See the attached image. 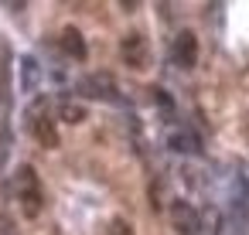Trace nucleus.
Masks as SVG:
<instances>
[{
	"label": "nucleus",
	"mask_w": 249,
	"mask_h": 235,
	"mask_svg": "<svg viewBox=\"0 0 249 235\" xmlns=\"http://www.w3.org/2000/svg\"><path fill=\"white\" fill-rule=\"evenodd\" d=\"M120 51H123V58H126L130 68H143L147 65V41H143V34H126L123 45H120Z\"/></svg>",
	"instance_id": "nucleus-5"
},
{
	"label": "nucleus",
	"mask_w": 249,
	"mask_h": 235,
	"mask_svg": "<svg viewBox=\"0 0 249 235\" xmlns=\"http://www.w3.org/2000/svg\"><path fill=\"white\" fill-rule=\"evenodd\" d=\"M35 82H38V62L35 58H21V89L31 92Z\"/></svg>",
	"instance_id": "nucleus-8"
},
{
	"label": "nucleus",
	"mask_w": 249,
	"mask_h": 235,
	"mask_svg": "<svg viewBox=\"0 0 249 235\" xmlns=\"http://www.w3.org/2000/svg\"><path fill=\"white\" fill-rule=\"evenodd\" d=\"M31 133H35V140L41 143V147H58V130H55V123H52V116L41 109V106H35L31 109Z\"/></svg>",
	"instance_id": "nucleus-2"
},
{
	"label": "nucleus",
	"mask_w": 249,
	"mask_h": 235,
	"mask_svg": "<svg viewBox=\"0 0 249 235\" xmlns=\"http://www.w3.org/2000/svg\"><path fill=\"white\" fill-rule=\"evenodd\" d=\"M171 221H174L178 235H198V228H201V218H198V211L188 201H174L171 204Z\"/></svg>",
	"instance_id": "nucleus-4"
},
{
	"label": "nucleus",
	"mask_w": 249,
	"mask_h": 235,
	"mask_svg": "<svg viewBox=\"0 0 249 235\" xmlns=\"http://www.w3.org/2000/svg\"><path fill=\"white\" fill-rule=\"evenodd\" d=\"M18 201H21L24 218H38L45 208V194H41V184H38V174L31 164H24L18 170Z\"/></svg>",
	"instance_id": "nucleus-1"
},
{
	"label": "nucleus",
	"mask_w": 249,
	"mask_h": 235,
	"mask_svg": "<svg viewBox=\"0 0 249 235\" xmlns=\"http://www.w3.org/2000/svg\"><path fill=\"white\" fill-rule=\"evenodd\" d=\"M171 150H178V153H198L201 147H198V136L195 133H188V130H181V133H171Z\"/></svg>",
	"instance_id": "nucleus-7"
},
{
	"label": "nucleus",
	"mask_w": 249,
	"mask_h": 235,
	"mask_svg": "<svg viewBox=\"0 0 249 235\" xmlns=\"http://www.w3.org/2000/svg\"><path fill=\"white\" fill-rule=\"evenodd\" d=\"M171 58H174V65H181V68H195V62H198V38H195L191 31H181V34L174 38Z\"/></svg>",
	"instance_id": "nucleus-3"
},
{
	"label": "nucleus",
	"mask_w": 249,
	"mask_h": 235,
	"mask_svg": "<svg viewBox=\"0 0 249 235\" xmlns=\"http://www.w3.org/2000/svg\"><path fill=\"white\" fill-rule=\"evenodd\" d=\"M106 235H133V228H130V221L113 218V221H109V228H106Z\"/></svg>",
	"instance_id": "nucleus-10"
},
{
	"label": "nucleus",
	"mask_w": 249,
	"mask_h": 235,
	"mask_svg": "<svg viewBox=\"0 0 249 235\" xmlns=\"http://www.w3.org/2000/svg\"><path fill=\"white\" fill-rule=\"evenodd\" d=\"M62 48H65L69 58L86 62V41H82V34H79L75 28H65V31H62Z\"/></svg>",
	"instance_id": "nucleus-6"
},
{
	"label": "nucleus",
	"mask_w": 249,
	"mask_h": 235,
	"mask_svg": "<svg viewBox=\"0 0 249 235\" xmlns=\"http://www.w3.org/2000/svg\"><path fill=\"white\" fill-rule=\"evenodd\" d=\"M58 113H62V119H65V123H82V119H86V106L69 102V99L62 102V109H58Z\"/></svg>",
	"instance_id": "nucleus-9"
}]
</instances>
